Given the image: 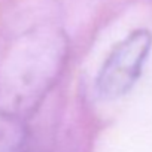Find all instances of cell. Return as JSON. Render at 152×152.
Here are the masks:
<instances>
[{
    "mask_svg": "<svg viewBox=\"0 0 152 152\" xmlns=\"http://www.w3.org/2000/svg\"><path fill=\"white\" fill-rule=\"evenodd\" d=\"M69 57L66 34L39 27L18 37L0 66V115L24 122L60 79Z\"/></svg>",
    "mask_w": 152,
    "mask_h": 152,
    "instance_id": "6da1fadb",
    "label": "cell"
},
{
    "mask_svg": "<svg viewBox=\"0 0 152 152\" xmlns=\"http://www.w3.org/2000/svg\"><path fill=\"white\" fill-rule=\"evenodd\" d=\"M152 48V34L139 28L122 39L104 60L96 90L103 100H115L125 96L137 82Z\"/></svg>",
    "mask_w": 152,
    "mask_h": 152,
    "instance_id": "7a4b0ae2",
    "label": "cell"
},
{
    "mask_svg": "<svg viewBox=\"0 0 152 152\" xmlns=\"http://www.w3.org/2000/svg\"><path fill=\"white\" fill-rule=\"evenodd\" d=\"M3 152H23L21 148H12V149H8V151H3Z\"/></svg>",
    "mask_w": 152,
    "mask_h": 152,
    "instance_id": "3957f363",
    "label": "cell"
}]
</instances>
